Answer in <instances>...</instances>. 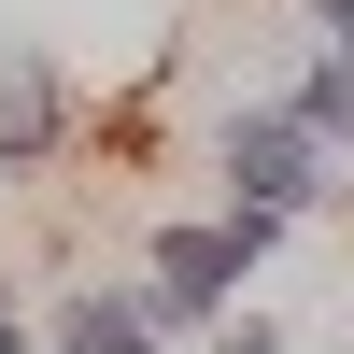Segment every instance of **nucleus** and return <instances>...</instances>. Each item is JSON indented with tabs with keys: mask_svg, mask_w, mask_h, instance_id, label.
Here are the masks:
<instances>
[{
	"mask_svg": "<svg viewBox=\"0 0 354 354\" xmlns=\"http://www.w3.org/2000/svg\"><path fill=\"white\" fill-rule=\"evenodd\" d=\"M270 255H283V213L270 198H227L213 227H170L142 255V298H156V326H227L241 312V270H270Z\"/></svg>",
	"mask_w": 354,
	"mask_h": 354,
	"instance_id": "nucleus-1",
	"label": "nucleus"
},
{
	"mask_svg": "<svg viewBox=\"0 0 354 354\" xmlns=\"http://www.w3.org/2000/svg\"><path fill=\"white\" fill-rule=\"evenodd\" d=\"M227 198H270L283 227H312V213L340 198V156H326V142H312L283 100H270V113H241V128H227Z\"/></svg>",
	"mask_w": 354,
	"mask_h": 354,
	"instance_id": "nucleus-2",
	"label": "nucleus"
},
{
	"mask_svg": "<svg viewBox=\"0 0 354 354\" xmlns=\"http://www.w3.org/2000/svg\"><path fill=\"white\" fill-rule=\"evenodd\" d=\"M57 142H71V85L43 57H0V170H43Z\"/></svg>",
	"mask_w": 354,
	"mask_h": 354,
	"instance_id": "nucleus-3",
	"label": "nucleus"
},
{
	"mask_svg": "<svg viewBox=\"0 0 354 354\" xmlns=\"http://www.w3.org/2000/svg\"><path fill=\"white\" fill-rule=\"evenodd\" d=\"M57 340H85V354H142V340H156V298H142V283H85V298H57Z\"/></svg>",
	"mask_w": 354,
	"mask_h": 354,
	"instance_id": "nucleus-4",
	"label": "nucleus"
},
{
	"mask_svg": "<svg viewBox=\"0 0 354 354\" xmlns=\"http://www.w3.org/2000/svg\"><path fill=\"white\" fill-rule=\"evenodd\" d=\"M283 113H298V128L326 142V156H354V71H340V57H312V71L283 85Z\"/></svg>",
	"mask_w": 354,
	"mask_h": 354,
	"instance_id": "nucleus-5",
	"label": "nucleus"
},
{
	"mask_svg": "<svg viewBox=\"0 0 354 354\" xmlns=\"http://www.w3.org/2000/svg\"><path fill=\"white\" fill-rule=\"evenodd\" d=\"M312 28H326V57L354 71V0H312Z\"/></svg>",
	"mask_w": 354,
	"mask_h": 354,
	"instance_id": "nucleus-6",
	"label": "nucleus"
},
{
	"mask_svg": "<svg viewBox=\"0 0 354 354\" xmlns=\"http://www.w3.org/2000/svg\"><path fill=\"white\" fill-rule=\"evenodd\" d=\"M15 340H28V312H15V298H0V354H15Z\"/></svg>",
	"mask_w": 354,
	"mask_h": 354,
	"instance_id": "nucleus-7",
	"label": "nucleus"
}]
</instances>
